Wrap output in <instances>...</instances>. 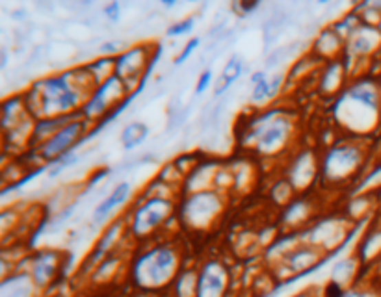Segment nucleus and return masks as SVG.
I'll return each mask as SVG.
<instances>
[{"label":"nucleus","mask_w":381,"mask_h":297,"mask_svg":"<svg viewBox=\"0 0 381 297\" xmlns=\"http://www.w3.org/2000/svg\"><path fill=\"white\" fill-rule=\"evenodd\" d=\"M62 266V256L56 251H41L32 258L30 275L36 286H47Z\"/></svg>","instance_id":"4468645a"},{"label":"nucleus","mask_w":381,"mask_h":297,"mask_svg":"<svg viewBox=\"0 0 381 297\" xmlns=\"http://www.w3.org/2000/svg\"><path fill=\"white\" fill-rule=\"evenodd\" d=\"M381 251V227H375L374 230H370V234L364 236V240L361 243V251L359 256L361 258H369V256H375Z\"/></svg>","instance_id":"5701e85b"},{"label":"nucleus","mask_w":381,"mask_h":297,"mask_svg":"<svg viewBox=\"0 0 381 297\" xmlns=\"http://www.w3.org/2000/svg\"><path fill=\"white\" fill-rule=\"evenodd\" d=\"M344 78H346V62L342 58L327 62L322 78H320V91L324 95H337L338 97L348 87L344 84Z\"/></svg>","instance_id":"dca6fc26"},{"label":"nucleus","mask_w":381,"mask_h":297,"mask_svg":"<svg viewBox=\"0 0 381 297\" xmlns=\"http://www.w3.org/2000/svg\"><path fill=\"white\" fill-rule=\"evenodd\" d=\"M346 297H380V296L370 290H353V292H348Z\"/></svg>","instance_id":"c85d7f7f"},{"label":"nucleus","mask_w":381,"mask_h":297,"mask_svg":"<svg viewBox=\"0 0 381 297\" xmlns=\"http://www.w3.org/2000/svg\"><path fill=\"white\" fill-rule=\"evenodd\" d=\"M287 82V74L277 73L268 76L266 80L261 82L259 86L251 87V95H250V102L251 104L263 106L264 102H270L274 100L279 93L283 91V86Z\"/></svg>","instance_id":"f3484780"},{"label":"nucleus","mask_w":381,"mask_h":297,"mask_svg":"<svg viewBox=\"0 0 381 297\" xmlns=\"http://www.w3.org/2000/svg\"><path fill=\"white\" fill-rule=\"evenodd\" d=\"M89 121L82 118L80 113L76 116L69 124H65L60 132H56L54 136L47 140L43 145H39L34 155L38 156L39 160L45 162V166H49L52 162H56L58 158L75 153L76 148L89 142Z\"/></svg>","instance_id":"6e6552de"},{"label":"nucleus","mask_w":381,"mask_h":297,"mask_svg":"<svg viewBox=\"0 0 381 297\" xmlns=\"http://www.w3.org/2000/svg\"><path fill=\"white\" fill-rule=\"evenodd\" d=\"M380 91H381V78H380Z\"/></svg>","instance_id":"2f4dec72"},{"label":"nucleus","mask_w":381,"mask_h":297,"mask_svg":"<svg viewBox=\"0 0 381 297\" xmlns=\"http://www.w3.org/2000/svg\"><path fill=\"white\" fill-rule=\"evenodd\" d=\"M221 212H224L221 195L213 190H201L188 193L181 206L177 208V217L192 229H206L216 221V217L221 216Z\"/></svg>","instance_id":"0eeeda50"},{"label":"nucleus","mask_w":381,"mask_h":297,"mask_svg":"<svg viewBox=\"0 0 381 297\" xmlns=\"http://www.w3.org/2000/svg\"><path fill=\"white\" fill-rule=\"evenodd\" d=\"M151 130L144 121H131L129 124L123 126L121 134H119V145L123 151L131 153L140 145H144L145 140L149 138Z\"/></svg>","instance_id":"a211bd4d"},{"label":"nucleus","mask_w":381,"mask_h":297,"mask_svg":"<svg viewBox=\"0 0 381 297\" xmlns=\"http://www.w3.org/2000/svg\"><path fill=\"white\" fill-rule=\"evenodd\" d=\"M199 45H201V37H194V39H190V41L186 43V47L181 50V54L177 56L175 62L173 63H175V65H182V63L186 62L188 58H190V56L194 54V50L197 49Z\"/></svg>","instance_id":"a878e982"},{"label":"nucleus","mask_w":381,"mask_h":297,"mask_svg":"<svg viewBox=\"0 0 381 297\" xmlns=\"http://www.w3.org/2000/svg\"><path fill=\"white\" fill-rule=\"evenodd\" d=\"M294 132L292 118L283 111H266L264 116L251 119L248 126L240 132V140L253 147L255 153L263 156L281 155L287 148Z\"/></svg>","instance_id":"7ed1b4c3"},{"label":"nucleus","mask_w":381,"mask_h":297,"mask_svg":"<svg viewBox=\"0 0 381 297\" xmlns=\"http://www.w3.org/2000/svg\"><path fill=\"white\" fill-rule=\"evenodd\" d=\"M132 192L134 188L129 180H121L113 186L107 197L102 199L91 212V219H89V229H107L110 225V219L118 210H121L129 201L132 199Z\"/></svg>","instance_id":"9d476101"},{"label":"nucleus","mask_w":381,"mask_h":297,"mask_svg":"<svg viewBox=\"0 0 381 297\" xmlns=\"http://www.w3.org/2000/svg\"><path fill=\"white\" fill-rule=\"evenodd\" d=\"M364 164L367 148L357 138H351L350 142H340L325 151L320 162V177L327 184H344L356 179Z\"/></svg>","instance_id":"39448f33"},{"label":"nucleus","mask_w":381,"mask_h":297,"mask_svg":"<svg viewBox=\"0 0 381 297\" xmlns=\"http://www.w3.org/2000/svg\"><path fill=\"white\" fill-rule=\"evenodd\" d=\"M123 230H127V219H123V217H121V219H113L107 229L102 230V236L99 238L97 245H95L91 254H89L88 260H86V264H84V272H88V270H91L94 266H99L100 262L107 258L108 253H110L113 249V245L118 243L119 236H121Z\"/></svg>","instance_id":"ddd939ff"},{"label":"nucleus","mask_w":381,"mask_h":297,"mask_svg":"<svg viewBox=\"0 0 381 297\" xmlns=\"http://www.w3.org/2000/svg\"><path fill=\"white\" fill-rule=\"evenodd\" d=\"M257 8H259V2H251V4H237V10H240V12H244V13L255 12Z\"/></svg>","instance_id":"c756f323"},{"label":"nucleus","mask_w":381,"mask_h":297,"mask_svg":"<svg viewBox=\"0 0 381 297\" xmlns=\"http://www.w3.org/2000/svg\"><path fill=\"white\" fill-rule=\"evenodd\" d=\"M380 49H381V30L378 28V26L362 23V25L359 26V30H357L348 41H346V50H344V54H350V58H346V60L359 62V60H364V58L374 56Z\"/></svg>","instance_id":"9b49d317"},{"label":"nucleus","mask_w":381,"mask_h":297,"mask_svg":"<svg viewBox=\"0 0 381 297\" xmlns=\"http://www.w3.org/2000/svg\"><path fill=\"white\" fill-rule=\"evenodd\" d=\"M320 251L313 245H301L292 251H287V264L292 272H303L307 267H313Z\"/></svg>","instance_id":"6ab92c4d"},{"label":"nucleus","mask_w":381,"mask_h":297,"mask_svg":"<svg viewBox=\"0 0 381 297\" xmlns=\"http://www.w3.org/2000/svg\"><path fill=\"white\" fill-rule=\"evenodd\" d=\"M173 214L175 204L171 199L160 193H145L144 201L136 204V208H132L127 219V232L136 236L138 240H144L162 229Z\"/></svg>","instance_id":"423d86ee"},{"label":"nucleus","mask_w":381,"mask_h":297,"mask_svg":"<svg viewBox=\"0 0 381 297\" xmlns=\"http://www.w3.org/2000/svg\"><path fill=\"white\" fill-rule=\"evenodd\" d=\"M102 13H105V19L110 21V23H119V19H121V4L119 2H110V4L102 8Z\"/></svg>","instance_id":"bb28decb"},{"label":"nucleus","mask_w":381,"mask_h":297,"mask_svg":"<svg viewBox=\"0 0 381 297\" xmlns=\"http://www.w3.org/2000/svg\"><path fill=\"white\" fill-rule=\"evenodd\" d=\"M356 272H357V260L353 258L340 260V262H337L335 267H333L331 280H335V283H338V285H342L344 288H346V285H348L351 278H353Z\"/></svg>","instance_id":"412c9836"},{"label":"nucleus","mask_w":381,"mask_h":297,"mask_svg":"<svg viewBox=\"0 0 381 297\" xmlns=\"http://www.w3.org/2000/svg\"><path fill=\"white\" fill-rule=\"evenodd\" d=\"M227 286H229V273L225 266L216 260H210L197 273L195 297H224Z\"/></svg>","instance_id":"f8f14e48"},{"label":"nucleus","mask_w":381,"mask_h":297,"mask_svg":"<svg viewBox=\"0 0 381 297\" xmlns=\"http://www.w3.org/2000/svg\"><path fill=\"white\" fill-rule=\"evenodd\" d=\"M34 280L30 275H13L2 285V297H32Z\"/></svg>","instance_id":"aec40b11"},{"label":"nucleus","mask_w":381,"mask_h":297,"mask_svg":"<svg viewBox=\"0 0 381 297\" xmlns=\"http://www.w3.org/2000/svg\"><path fill=\"white\" fill-rule=\"evenodd\" d=\"M194 26H195V17L192 15V17L182 19V21H179V23H175V25L169 26L168 32H166V36H168V37L188 36L190 32L194 30Z\"/></svg>","instance_id":"b1692460"},{"label":"nucleus","mask_w":381,"mask_h":297,"mask_svg":"<svg viewBox=\"0 0 381 297\" xmlns=\"http://www.w3.org/2000/svg\"><path fill=\"white\" fill-rule=\"evenodd\" d=\"M153 54L155 52L151 49V45L149 47L147 45H138V47H129L123 54L116 58L113 74L125 84L129 91L134 89V86H140L144 80H149L147 78V71H149Z\"/></svg>","instance_id":"1a4fd4ad"},{"label":"nucleus","mask_w":381,"mask_h":297,"mask_svg":"<svg viewBox=\"0 0 381 297\" xmlns=\"http://www.w3.org/2000/svg\"><path fill=\"white\" fill-rule=\"evenodd\" d=\"M214 80V73L213 69L208 67L205 69L203 73L199 74V80H197V84H195V97H199V95H203V93L210 87V84H213Z\"/></svg>","instance_id":"393cba45"},{"label":"nucleus","mask_w":381,"mask_h":297,"mask_svg":"<svg viewBox=\"0 0 381 297\" xmlns=\"http://www.w3.org/2000/svg\"><path fill=\"white\" fill-rule=\"evenodd\" d=\"M97 87L99 84L86 67L69 69L34 82L30 89L23 93V99L36 121L63 118L80 113Z\"/></svg>","instance_id":"f257e3e1"},{"label":"nucleus","mask_w":381,"mask_h":297,"mask_svg":"<svg viewBox=\"0 0 381 297\" xmlns=\"http://www.w3.org/2000/svg\"><path fill=\"white\" fill-rule=\"evenodd\" d=\"M335 119L351 136L361 138L374 132L381 123L380 78L372 74L353 78L337 97Z\"/></svg>","instance_id":"f03ea898"},{"label":"nucleus","mask_w":381,"mask_h":297,"mask_svg":"<svg viewBox=\"0 0 381 297\" xmlns=\"http://www.w3.org/2000/svg\"><path fill=\"white\" fill-rule=\"evenodd\" d=\"M179 264L181 253L171 243H158L134 260L132 278L145 290H157L179 277Z\"/></svg>","instance_id":"20e7f679"},{"label":"nucleus","mask_w":381,"mask_h":297,"mask_svg":"<svg viewBox=\"0 0 381 297\" xmlns=\"http://www.w3.org/2000/svg\"><path fill=\"white\" fill-rule=\"evenodd\" d=\"M80 162V155L78 153H69V155L62 156V158H58L56 162H52V164H49L47 166V177H49L50 180L58 179L60 175L65 173L69 167H75L76 164Z\"/></svg>","instance_id":"4be33fe9"},{"label":"nucleus","mask_w":381,"mask_h":297,"mask_svg":"<svg viewBox=\"0 0 381 297\" xmlns=\"http://www.w3.org/2000/svg\"><path fill=\"white\" fill-rule=\"evenodd\" d=\"M266 78H268V73H266V71H257V73H253V74H251V76H250V84H251V87L259 86V84H261V82L266 80Z\"/></svg>","instance_id":"cd10ccee"},{"label":"nucleus","mask_w":381,"mask_h":297,"mask_svg":"<svg viewBox=\"0 0 381 297\" xmlns=\"http://www.w3.org/2000/svg\"><path fill=\"white\" fill-rule=\"evenodd\" d=\"M246 71V63L242 60V56L232 54L227 63L221 69V74L218 76V80L214 84V99H219V97H225L227 91L231 89L238 80H240V76L244 74Z\"/></svg>","instance_id":"2eb2a0df"},{"label":"nucleus","mask_w":381,"mask_h":297,"mask_svg":"<svg viewBox=\"0 0 381 297\" xmlns=\"http://www.w3.org/2000/svg\"><path fill=\"white\" fill-rule=\"evenodd\" d=\"M164 8H175L177 2H162Z\"/></svg>","instance_id":"7c9ffc66"}]
</instances>
